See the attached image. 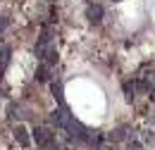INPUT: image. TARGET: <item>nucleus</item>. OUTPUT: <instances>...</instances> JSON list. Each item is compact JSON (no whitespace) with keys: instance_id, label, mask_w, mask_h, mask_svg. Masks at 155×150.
<instances>
[{"instance_id":"obj_6","label":"nucleus","mask_w":155,"mask_h":150,"mask_svg":"<svg viewBox=\"0 0 155 150\" xmlns=\"http://www.w3.org/2000/svg\"><path fill=\"white\" fill-rule=\"evenodd\" d=\"M7 119H10V122H17V119H19V105H17V103H10V105H7Z\"/></svg>"},{"instance_id":"obj_8","label":"nucleus","mask_w":155,"mask_h":150,"mask_svg":"<svg viewBox=\"0 0 155 150\" xmlns=\"http://www.w3.org/2000/svg\"><path fill=\"white\" fill-rule=\"evenodd\" d=\"M107 138H110V141H124V138H127V129H124V126H119V129H115Z\"/></svg>"},{"instance_id":"obj_10","label":"nucleus","mask_w":155,"mask_h":150,"mask_svg":"<svg viewBox=\"0 0 155 150\" xmlns=\"http://www.w3.org/2000/svg\"><path fill=\"white\" fill-rule=\"evenodd\" d=\"M124 93H127V100H131V98H134V86H131L129 81L124 83Z\"/></svg>"},{"instance_id":"obj_11","label":"nucleus","mask_w":155,"mask_h":150,"mask_svg":"<svg viewBox=\"0 0 155 150\" xmlns=\"http://www.w3.org/2000/svg\"><path fill=\"white\" fill-rule=\"evenodd\" d=\"M7 26H10V19H7V17H0V34H2Z\"/></svg>"},{"instance_id":"obj_12","label":"nucleus","mask_w":155,"mask_h":150,"mask_svg":"<svg viewBox=\"0 0 155 150\" xmlns=\"http://www.w3.org/2000/svg\"><path fill=\"white\" fill-rule=\"evenodd\" d=\"M129 150H143V148H141V143H129Z\"/></svg>"},{"instance_id":"obj_2","label":"nucleus","mask_w":155,"mask_h":150,"mask_svg":"<svg viewBox=\"0 0 155 150\" xmlns=\"http://www.w3.org/2000/svg\"><path fill=\"white\" fill-rule=\"evenodd\" d=\"M50 41H53V29H50V26H43V29H41V36H38V45H36V48H45V45H50Z\"/></svg>"},{"instance_id":"obj_1","label":"nucleus","mask_w":155,"mask_h":150,"mask_svg":"<svg viewBox=\"0 0 155 150\" xmlns=\"http://www.w3.org/2000/svg\"><path fill=\"white\" fill-rule=\"evenodd\" d=\"M15 138H17V143H19V145H24V148L31 143L29 131H26V126H24V124H17V126H15Z\"/></svg>"},{"instance_id":"obj_4","label":"nucleus","mask_w":155,"mask_h":150,"mask_svg":"<svg viewBox=\"0 0 155 150\" xmlns=\"http://www.w3.org/2000/svg\"><path fill=\"white\" fill-rule=\"evenodd\" d=\"M34 138H36L38 145H48V143H50V133L45 131V129H41V126L34 129Z\"/></svg>"},{"instance_id":"obj_3","label":"nucleus","mask_w":155,"mask_h":150,"mask_svg":"<svg viewBox=\"0 0 155 150\" xmlns=\"http://www.w3.org/2000/svg\"><path fill=\"white\" fill-rule=\"evenodd\" d=\"M86 17L91 19L93 24H98V21L103 19V7H100V5H88V10H86Z\"/></svg>"},{"instance_id":"obj_5","label":"nucleus","mask_w":155,"mask_h":150,"mask_svg":"<svg viewBox=\"0 0 155 150\" xmlns=\"http://www.w3.org/2000/svg\"><path fill=\"white\" fill-rule=\"evenodd\" d=\"M10 57H12V48L10 45H2L0 48V69H5L10 64Z\"/></svg>"},{"instance_id":"obj_7","label":"nucleus","mask_w":155,"mask_h":150,"mask_svg":"<svg viewBox=\"0 0 155 150\" xmlns=\"http://www.w3.org/2000/svg\"><path fill=\"white\" fill-rule=\"evenodd\" d=\"M53 95H55V100H58L60 105H64V95H62V83L60 81L53 83Z\"/></svg>"},{"instance_id":"obj_13","label":"nucleus","mask_w":155,"mask_h":150,"mask_svg":"<svg viewBox=\"0 0 155 150\" xmlns=\"http://www.w3.org/2000/svg\"><path fill=\"white\" fill-rule=\"evenodd\" d=\"M112 2H119V0H112Z\"/></svg>"},{"instance_id":"obj_9","label":"nucleus","mask_w":155,"mask_h":150,"mask_svg":"<svg viewBox=\"0 0 155 150\" xmlns=\"http://www.w3.org/2000/svg\"><path fill=\"white\" fill-rule=\"evenodd\" d=\"M36 79L38 81H48V67L45 64H41L38 69H36Z\"/></svg>"}]
</instances>
